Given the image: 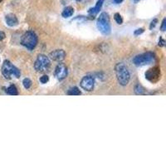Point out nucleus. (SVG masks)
<instances>
[{
    "instance_id": "obj_1",
    "label": "nucleus",
    "mask_w": 166,
    "mask_h": 166,
    "mask_svg": "<svg viewBox=\"0 0 166 166\" xmlns=\"http://www.w3.org/2000/svg\"><path fill=\"white\" fill-rule=\"evenodd\" d=\"M115 71H116V78H117V81L120 83V85L123 86L128 85L130 79H131V75H130V71L128 70L127 67L122 62L117 63L115 67Z\"/></svg>"
},
{
    "instance_id": "obj_2",
    "label": "nucleus",
    "mask_w": 166,
    "mask_h": 166,
    "mask_svg": "<svg viewBox=\"0 0 166 166\" xmlns=\"http://www.w3.org/2000/svg\"><path fill=\"white\" fill-rule=\"evenodd\" d=\"M96 26L98 30L104 35H108L110 33V17L109 14L106 13H102L100 14V17L97 18L96 21Z\"/></svg>"
},
{
    "instance_id": "obj_3",
    "label": "nucleus",
    "mask_w": 166,
    "mask_h": 166,
    "mask_svg": "<svg viewBox=\"0 0 166 166\" xmlns=\"http://www.w3.org/2000/svg\"><path fill=\"white\" fill-rule=\"evenodd\" d=\"M38 36L33 31H27L22 36L21 44L29 50H33L38 44Z\"/></svg>"
},
{
    "instance_id": "obj_4",
    "label": "nucleus",
    "mask_w": 166,
    "mask_h": 166,
    "mask_svg": "<svg viewBox=\"0 0 166 166\" xmlns=\"http://www.w3.org/2000/svg\"><path fill=\"white\" fill-rule=\"evenodd\" d=\"M2 73L6 79H11L13 76L16 78H19L21 76L20 71L8 60L3 62L2 66Z\"/></svg>"
},
{
    "instance_id": "obj_5",
    "label": "nucleus",
    "mask_w": 166,
    "mask_h": 166,
    "mask_svg": "<svg viewBox=\"0 0 166 166\" xmlns=\"http://www.w3.org/2000/svg\"><path fill=\"white\" fill-rule=\"evenodd\" d=\"M154 60H155L154 54L153 52H147L135 56V58L133 59V62L134 64L137 67H142V66L150 64L154 62Z\"/></svg>"
},
{
    "instance_id": "obj_6",
    "label": "nucleus",
    "mask_w": 166,
    "mask_h": 166,
    "mask_svg": "<svg viewBox=\"0 0 166 166\" xmlns=\"http://www.w3.org/2000/svg\"><path fill=\"white\" fill-rule=\"evenodd\" d=\"M50 66V60L49 57L45 56L43 54H40L38 56L34 63V68L37 71L42 72L46 71Z\"/></svg>"
},
{
    "instance_id": "obj_7",
    "label": "nucleus",
    "mask_w": 166,
    "mask_h": 166,
    "mask_svg": "<svg viewBox=\"0 0 166 166\" xmlns=\"http://www.w3.org/2000/svg\"><path fill=\"white\" fill-rule=\"evenodd\" d=\"M81 87L86 92H92L95 86V79L92 76H85L81 81Z\"/></svg>"
},
{
    "instance_id": "obj_8",
    "label": "nucleus",
    "mask_w": 166,
    "mask_h": 166,
    "mask_svg": "<svg viewBox=\"0 0 166 166\" xmlns=\"http://www.w3.org/2000/svg\"><path fill=\"white\" fill-rule=\"evenodd\" d=\"M145 78L151 82H155L160 78V69L158 67H154L149 69L145 72Z\"/></svg>"
},
{
    "instance_id": "obj_9",
    "label": "nucleus",
    "mask_w": 166,
    "mask_h": 166,
    "mask_svg": "<svg viewBox=\"0 0 166 166\" xmlns=\"http://www.w3.org/2000/svg\"><path fill=\"white\" fill-rule=\"evenodd\" d=\"M55 76L57 80L62 81L67 77V68L63 63H59L55 69Z\"/></svg>"
},
{
    "instance_id": "obj_10",
    "label": "nucleus",
    "mask_w": 166,
    "mask_h": 166,
    "mask_svg": "<svg viewBox=\"0 0 166 166\" xmlns=\"http://www.w3.org/2000/svg\"><path fill=\"white\" fill-rule=\"evenodd\" d=\"M65 57L66 52L65 51H63L62 49H56V50L52 51L49 54V58L56 62H62L65 59Z\"/></svg>"
},
{
    "instance_id": "obj_11",
    "label": "nucleus",
    "mask_w": 166,
    "mask_h": 166,
    "mask_svg": "<svg viewBox=\"0 0 166 166\" xmlns=\"http://www.w3.org/2000/svg\"><path fill=\"white\" fill-rule=\"evenodd\" d=\"M5 22H6L7 25L9 26V27H15L18 24V20L17 17L14 14H12V13L6 15Z\"/></svg>"
},
{
    "instance_id": "obj_12",
    "label": "nucleus",
    "mask_w": 166,
    "mask_h": 166,
    "mask_svg": "<svg viewBox=\"0 0 166 166\" xmlns=\"http://www.w3.org/2000/svg\"><path fill=\"white\" fill-rule=\"evenodd\" d=\"M104 1L105 0H98L96 3V6L94 8H92V9H90L88 10V13L92 16H94V15H96L98 13L100 12V10H101V7L103 5Z\"/></svg>"
},
{
    "instance_id": "obj_13",
    "label": "nucleus",
    "mask_w": 166,
    "mask_h": 166,
    "mask_svg": "<svg viewBox=\"0 0 166 166\" xmlns=\"http://www.w3.org/2000/svg\"><path fill=\"white\" fill-rule=\"evenodd\" d=\"M74 13V9L71 6H68L63 9V11L62 13V16L64 18H68L71 17Z\"/></svg>"
},
{
    "instance_id": "obj_14",
    "label": "nucleus",
    "mask_w": 166,
    "mask_h": 166,
    "mask_svg": "<svg viewBox=\"0 0 166 166\" xmlns=\"http://www.w3.org/2000/svg\"><path fill=\"white\" fill-rule=\"evenodd\" d=\"M6 92L9 94V95L11 96H18V92L17 87L14 86V85H10V86L7 88Z\"/></svg>"
},
{
    "instance_id": "obj_15",
    "label": "nucleus",
    "mask_w": 166,
    "mask_h": 166,
    "mask_svg": "<svg viewBox=\"0 0 166 166\" xmlns=\"http://www.w3.org/2000/svg\"><path fill=\"white\" fill-rule=\"evenodd\" d=\"M81 94V92L77 86L71 87V89H69L68 92H67V95L69 96H79Z\"/></svg>"
},
{
    "instance_id": "obj_16",
    "label": "nucleus",
    "mask_w": 166,
    "mask_h": 166,
    "mask_svg": "<svg viewBox=\"0 0 166 166\" xmlns=\"http://www.w3.org/2000/svg\"><path fill=\"white\" fill-rule=\"evenodd\" d=\"M145 88L141 85H139V84L136 85L135 87V94H137V95H143L145 93Z\"/></svg>"
},
{
    "instance_id": "obj_17",
    "label": "nucleus",
    "mask_w": 166,
    "mask_h": 166,
    "mask_svg": "<svg viewBox=\"0 0 166 166\" xmlns=\"http://www.w3.org/2000/svg\"><path fill=\"white\" fill-rule=\"evenodd\" d=\"M32 81L30 80L29 78H24L23 81V85L25 89H29L30 87L32 86Z\"/></svg>"
},
{
    "instance_id": "obj_18",
    "label": "nucleus",
    "mask_w": 166,
    "mask_h": 166,
    "mask_svg": "<svg viewBox=\"0 0 166 166\" xmlns=\"http://www.w3.org/2000/svg\"><path fill=\"white\" fill-rule=\"evenodd\" d=\"M114 19H115V21H116V23L118 24H120V25L123 23V18H122L121 15L120 14V13H115V15H114Z\"/></svg>"
},
{
    "instance_id": "obj_19",
    "label": "nucleus",
    "mask_w": 166,
    "mask_h": 166,
    "mask_svg": "<svg viewBox=\"0 0 166 166\" xmlns=\"http://www.w3.org/2000/svg\"><path fill=\"white\" fill-rule=\"evenodd\" d=\"M48 81H49V77H48V75H44V76L40 77V82L42 84H45V83L48 82Z\"/></svg>"
},
{
    "instance_id": "obj_20",
    "label": "nucleus",
    "mask_w": 166,
    "mask_h": 166,
    "mask_svg": "<svg viewBox=\"0 0 166 166\" xmlns=\"http://www.w3.org/2000/svg\"><path fill=\"white\" fill-rule=\"evenodd\" d=\"M144 28H138V29H136L135 32H134V34L135 36H138V35H140V34H142L143 33H144Z\"/></svg>"
},
{
    "instance_id": "obj_21",
    "label": "nucleus",
    "mask_w": 166,
    "mask_h": 166,
    "mask_svg": "<svg viewBox=\"0 0 166 166\" xmlns=\"http://www.w3.org/2000/svg\"><path fill=\"white\" fill-rule=\"evenodd\" d=\"M157 23H158L157 19H154V20L152 21L151 23H150V30L153 29V28H154V27L156 26Z\"/></svg>"
},
{
    "instance_id": "obj_22",
    "label": "nucleus",
    "mask_w": 166,
    "mask_h": 166,
    "mask_svg": "<svg viewBox=\"0 0 166 166\" xmlns=\"http://www.w3.org/2000/svg\"><path fill=\"white\" fill-rule=\"evenodd\" d=\"M165 22H166V19H165V18H164L163 21H162V25H161V27H160V28H161V31H162V32H164V31H165V30H166V27H165L166 23H165Z\"/></svg>"
},
{
    "instance_id": "obj_23",
    "label": "nucleus",
    "mask_w": 166,
    "mask_h": 166,
    "mask_svg": "<svg viewBox=\"0 0 166 166\" xmlns=\"http://www.w3.org/2000/svg\"><path fill=\"white\" fill-rule=\"evenodd\" d=\"M164 44H165V41H164V40L162 38H160V41H159V44L158 45H159L160 47H164Z\"/></svg>"
},
{
    "instance_id": "obj_24",
    "label": "nucleus",
    "mask_w": 166,
    "mask_h": 166,
    "mask_svg": "<svg viewBox=\"0 0 166 166\" xmlns=\"http://www.w3.org/2000/svg\"><path fill=\"white\" fill-rule=\"evenodd\" d=\"M4 38H5V33L2 31H0V41H2Z\"/></svg>"
},
{
    "instance_id": "obj_25",
    "label": "nucleus",
    "mask_w": 166,
    "mask_h": 166,
    "mask_svg": "<svg viewBox=\"0 0 166 166\" xmlns=\"http://www.w3.org/2000/svg\"><path fill=\"white\" fill-rule=\"evenodd\" d=\"M124 0H113V2L116 3H121Z\"/></svg>"
},
{
    "instance_id": "obj_26",
    "label": "nucleus",
    "mask_w": 166,
    "mask_h": 166,
    "mask_svg": "<svg viewBox=\"0 0 166 166\" xmlns=\"http://www.w3.org/2000/svg\"><path fill=\"white\" fill-rule=\"evenodd\" d=\"M134 1H135V3H137V2H139V0H134Z\"/></svg>"
},
{
    "instance_id": "obj_27",
    "label": "nucleus",
    "mask_w": 166,
    "mask_h": 166,
    "mask_svg": "<svg viewBox=\"0 0 166 166\" xmlns=\"http://www.w3.org/2000/svg\"><path fill=\"white\" fill-rule=\"evenodd\" d=\"M76 1H77V2H81V0H76Z\"/></svg>"
},
{
    "instance_id": "obj_28",
    "label": "nucleus",
    "mask_w": 166,
    "mask_h": 166,
    "mask_svg": "<svg viewBox=\"0 0 166 166\" xmlns=\"http://www.w3.org/2000/svg\"><path fill=\"white\" fill-rule=\"evenodd\" d=\"M2 1H3V0H0V3H1V2H2Z\"/></svg>"
}]
</instances>
